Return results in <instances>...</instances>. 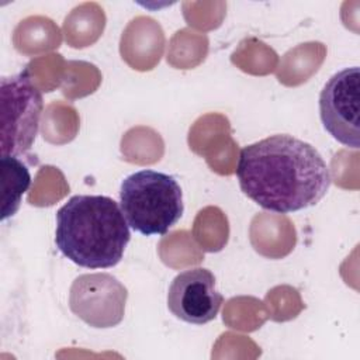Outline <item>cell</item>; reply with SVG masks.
Instances as JSON below:
<instances>
[{"label":"cell","instance_id":"obj_1","mask_svg":"<svg viewBox=\"0 0 360 360\" xmlns=\"http://www.w3.org/2000/svg\"><path fill=\"white\" fill-rule=\"evenodd\" d=\"M240 190L264 210L287 214L319 202L330 173L319 152L292 135H271L240 149Z\"/></svg>","mask_w":360,"mask_h":360},{"label":"cell","instance_id":"obj_2","mask_svg":"<svg viewBox=\"0 0 360 360\" xmlns=\"http://www.w3.org/2000/svg\"><path fill=\"white\" fill-rule=\"evenodd\" d=\"M129 239L121 207L107 195H73L56 212V246L80 267H114Z\"/></svg>","mask_w":360,"mask_h":360},{"label":"cell","instance_id":"obj_3","mask_svg":"<svg viewBox=\"0 0 360 360\" xmlns=\"http://www.w3.org/2000/svg\"><path fill=\"white\" fill-rule=\"evenodd\" d=\"M120 207L134 231L146 236L165 235L183 215L181 187L170 174L139 170L122 180Z\"/></svg>","mask_w":360,"mask_h":360},{"label":"cell","instance_id":"obj_4","mask_svg":"<svg viewBox=\"0 0 360 360\" xmlns=\"http://www.w3.org/2000/svg\"><path fill=\"white\" fill-rule=\"evenodd\" d=\"M1 93V156H18L31 149L38 134L44 101L30 68L4 76Z\"/></svg>","mask_w":360,"mask_h":360},{"label":"cell","instance_id":"obj_5","mask_svg":"<svg viewBox=\"0 0 360 360\" xmlns=\"http://www.w3.org/2000/svg\"><path fill=\"white\" fill-rule=\"evenodd\" d=\"M323 128L342 145H360V70L357 66L335 73L319 94Z\"/></svg>","mask_w":360,"mask_h":360},{"label":"cell","instance_id":"obj_6","mask_svg":"<svg viewBox=\"0 0 360 360\" xmlns=\"http://www.w3.org/2000/svg\"><path fill=\"white\" fill-rule=\"evenodd\" d=\"M127 288L107 273L79 276L72 287L69 305L73 314L93 328H110L122 321Z\"/></svg>","mask_w":360,"mask_h":360},{"label":"cell","instance_id":"obj_7","mask_svg":"<svg viewBox=\"0 0 360 360\" xmlns=\"http://www.w3.org/2000/svg\"><path fill=\"white\" fill-rule=\"evenodd\" d=\"M224 298L215 287L214 274L204 267L179 273L167 292L170 312L188 323L204 325L215 319Z\"/></svg>","mask_w":360,"mask_h":360},{"label":"cell","instance_id":"obj_8","mask_svg":"<svg viewBox=\"0 0 360 360\" xmlns=\"http://www.w3.org/2000/svg\"><path fill=\"white\" fill-rule=\"evenodd\" d=\"M1 219L13 217L20 208L21 197L31 183L27 166L17 156H1Z\"/></svg>","mask_w":360,"mask_h":360}]
</instances>
